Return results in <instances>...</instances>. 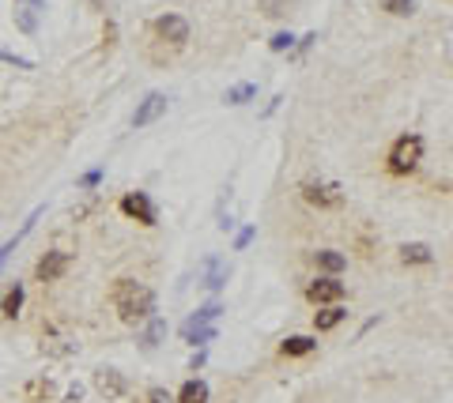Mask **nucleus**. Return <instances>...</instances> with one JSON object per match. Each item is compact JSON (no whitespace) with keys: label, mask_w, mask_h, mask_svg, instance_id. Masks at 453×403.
Returning a JSON list of instances; mask_svg holds the SVG:
<instances>
[{"label":"nucleus","mask_w":453,"mask_h":403,"mask_svg":"<svg viewBox=\"0 0 453 403\" xmlns=\"http://www.w3.org/2000/svg\"><path fill=\"white\" fill-rule=\"evenodd\" d=\"M279 102H284V95H276V98H272L269 106H264V113H261V117H272V113L279 110Z\"/></svg>","instance_id":"obj_35"},{"label":"nucleus","mask_w":453,"mask_h":403,"mask_svg":"<svg viewBox=\"0 0 453 403\" xmlns=\"http://www.w3.org/2000/svg\"><path fill=\"white\" fill-rule=\"evenodd\" d=\"M314 351H317L314 335H287V340L279 343V354H284V358H306V354H314Z\"/></svg>","instance_id":"obj_18"},{"label":"nucleus","mask_w":453,"mask_h":403,"mask_svg":"<svg viewBox=\"0 0 453 403\" xmlns=\"http://www.w3.org/2000/svg\"><path fill=\"white\" fill-rule=\"evenodd\" d=\"M0 64H11V68H23V72H31V68H34V61H31V57H19V53H4V49H0Z\"/></svg>","instance_id":"obj_28"},{"label":"nucleus","mask_w":453,"mask_h":403,"mask_svg":"<svg viewBox=\"0 0 453 403\" xmlns=\"http://www.w3.org/2000/svg\"><path fill=\"white\" fill-rule=\"evenodd\" d=\"M344 294H348V287L340 283V275H317L310 287H306V302L310 305H340Z\"/></svg>","instance_id":"obj_6"},{"label":"nucleus","mask_w":453,"mask_h":403,"mask_svg":"<svg viewBox=\"0 0 453 403\" xmlns=\"http://www.w3.org/2000/svg\"><path fill=\"white\" fill-rule=\"evenodd\" d=\"M344 320H348V309L344 305H322L314 313V328L317 332H332V328H340Z\"/></svg>","instance_id":"obj_16"},{"label":"nucleus","mask_w":453,"mask_h":403,"mask_svg":"<svg viewBox=\"0 0 453 403\" xmlns=\"http://www.w3.org/2000/svg\"><path fill=\"white\" fill-rule=\"evenodd\" d=\"M42 215H46V204H38V208H34V211H31V215H26V219H23V226H19V230L11 234V238L4 241V245H0V267L8 264V257H11V252H16V245H19V241H23L26 234H31V230H34V223L42 219Z\"/></svg>","instance_id":"obj_11"},{"label":"nucleus","mask_w":453,"mask_h":403,"mask_svg":"<svg viewBox=\"0 0 453 403\" xmlns=\"http://www.w3.org/2000/svg\"><path fill=\"white\" fill-rule=\"evenodd\" d=\"M204 362H208V351H204V347H196V351H193V358H189V373L204 369Z\"/></svg>","instance_id":"obj_32"},{"label":"nucleus","mask_w":453,"mask_h":403,"mask_svg":"<svg viewBox=\"0 0 453 403\" xmlns=\"http://www.w3.org/2000/svg\"><path fill=\"white\" fill-rule=\"evenodd\" d=\"M226 313V309H223V302H216V298H211V302H204L201 309H196V313H189V317H185V325L181 328H204V325H216V320Z\"/></svg>","instance_id":"obj_14"},{"label":"nucleus","mask_w":453,"mask_h":403,"mask_svg":"<svg viewBox=\"0 0 453 403\" xmlns=\"http://www.w3.org/2000/svg\"><path fill=\"white\" fill-rule=\"evenodd\" d=\"M16 26L23 34H38V11L26 4H16Z\"/></svg>","instance_id":"obj_23"},{"label":"nucleus","mask_w":453,"mask_h":403,"mask_svg":"<svg viewBox=\"0 0 453 403\" xmlns=\"http://www.w3.org/2000/svg\"><path fill=\"white\" fill-rule=\"evenodd\" d=\"M196 283H201L208 294H219L226 283H231V264H226L223 257H204L201 275H196Z\"/></svg>","instance_id":"obj_7"},{"label":"nucleus","mask_w":453,"mask_h":403,"mask_svg":"<svg viewBox=\"0 0 453 403\" xmlns=\"http://www.w3.org/2000/svg\"><path fill=\"white\" fill-rule=\"evenodd\" d=\"M397 252H401V264H412V267L416 264H434V249L427 245V241H404Z\"/></svg>","instance_id":"obj_15"},{"label":"nucleus","mask_w":453,"mask_h":403,"mask_svg":"<svg viewBox=\"0 0 453 403\" xmlns=\"http://www.w3.org/2000/svg\"><path fill=\"white\" fill-rule=\"evenodd\" d=\"M317 42V31H310V34H302V38H295V46H291V57H306L310 53V46Z\"/></svg>","instance_id":"obj_29"},{"label":"nucleus","mask_w":453,"mask_h":403,"mask_svg":"<svg viewBox=\"0 0 453 403\" xmlns=\"http://www.w3.org/2000/svg\"><path fill=\"white\" fill-rule=\"evenodd\" d=\"M166 106H170V98L163 95V91H148V95L140 98L136 113H132V128H148V125H155V121L166 113Z\"/></svg>","instance_id":"obj_8"},{"label":"nucleus","mask_w":453,"mask_h":403,"mask_svg":"<svg viewBox=\"0 0 453 403\" xmlns=\"http://www.w3.org/2000/svg\"><path fill=\"white\" fill-rule=\"evenodd\" d=\"M291 46H295V34H291V31H276L269 38V49L272 53H291Z\"/></svg>","instance_id":"obj_27"},{"label":"nucleus","mask_w":453,"mask_h":403,"mask_svg":"<svg viewBox=\"0 0 453 403\" xmlns=\"http://www.w3.org/2000/svg\"><path fill=\"white\" fill-rule=\"evenodd\" d=\"M95 388L106 399H121L129 392V381H125L121 369H95Z\"/></svg>","instance_id":"obj_10"},{"label":"nucleus","mask_w":453,"mask_h":403,"mask_svg":"<svg viewBox=\"0 0 453 403\" xmlns=\"http://www.w3.org/2000/svg\"><path fill=\"white\" fill-rule=\"evenodd\" d=\"M257 4H261V11H264L269 19H284L287 11H291V4H295V0H257Z\"/></svg>","instance_id":"obj_25"},{"label":"nucleus","mask_w":453,"mask_h":403,"mask_svg":"<svg viewBox=\"0 0 453 403\" xmlns=\"http://www.w3.org/2000/svg\"><path fill=\"white\" fill-rule=\"evenodd\" d=\"M87 4L95 8V11H106V0H87Z\"/></svg>","instance_id":"obj_36"},{"label":"nucleus","mask_w":453,"mask_h":403,"mask_svg":"<svg viewBox=\"0 0 453 403\" xmlns=\"http://www.w3.org/2000/svg\"><path fill=\"white\" fill-rule=\"evenodd\" d=\"M140 328H144V332H140V343H144V351H155V347L166 340V320L159 317V313H155V317H148V320H144Z\"/></svg>","instance_id":"obj_17"},{"label":"nucleus","mask_w":453,"mask_h":403,"mask_svg":"<svg viewBox=\"0 0 453 403\" xmlns=\"http://www.w3.org/2000/svg\"><path fill=\"white\" fill-rule=\"evenodd\" d=\"M216 226H219L223 234H231V230H234V219H231V215H223V211H219V223H216Z\"/></svg>","instance_id":"obj_34"},{"label":"nucleus","mask_w":453,"mask_h":403,"mask_svg":"<svg viewBox=\"0 0 453 403\" xmlns=\"http://www.w3.org/2000/svg\"><path fill=\"white\" fill-rule=\"evenodd\" d=\"M23 399L26 403H57V384L49 377H31L23 384Z\"/></svg>","instance_id":"obj_12"},{"label":"nucleus","mask_w":453,"mask_h":403,"mask_svg":"<svg viewBox=\"0 0 453 403\" xmlns=\"http://www.w3.org/2000/svg\"><path fill=\"white\" fill-rule=\"evenodd\" d=\"M378 4H382V11H389L397 19H408L416 11V0H378Z\"/></svg>","instance_id":"obj_24"},{"label":"nucleus","mask_w":453,"mask_h":403,"mask_svg":"<svg viewBox=\"0 0 453 403\" xmlns=\"http://www.w3.org/2000/svg\"><path fill=\"white\" fill-rule=\"evenodd\" d=\"M148 403H174V392H166L163 384H155L151 392H148Z\"/></svg>","instance_id":"obj_31"},{"label":"nucleus","mask_w":453,"mask_h":403,"mask_svg":"<svg viewBox=\"0 0 453 403\" xmlns=\"http://www.w3.org/2000/svg\"><path fill=\"white\" fill-rule=\"evenodd\" d=\"M299 193H302V200L306 204H314V208H322V211H337V208H344V189L340 185H332V181H302L299 185Z\"/></svg>","instance_id":"obj_4"},{"label":"nucleus","mask_w":453,"mask_h":403,"mask_svg":"<svg viewBox=\"0 0 453 403\" xmlns=\"http://www.w3.org/2000/svg\"><path fill=\"white\" fill-rule=\"evenodd\" d=\"M102 42H106V49L117 42V23H106V26H102Z\"/></svg>","instance_id":"obj_33"},{"label":"nucleus","mask_w":453,"mask_h":403,"mask_svg":"<svg viewBox=\"0 0 453 403\" xmlns=\"http://www.w3.org/2000/svg\"><path fill=\"white\" fill-rule=\"evenodd\" d=\"M102 178H106V170L102 166H95V170H87V173H79V193H95L99 185H102Z\"/></svg>","instance_id":"obj_26"},{"label":"nucleus","mask_w":453,"mask_h":403,"mask_svg":"<svg viewBox=\"0 0 453 403\" xmlns=\"http://www.w3.org/2000/svg\"><path fill=\"white\" fill-rule=\"evenodd\" d=\"M189 34H193V26H189L185 16H178V11H166V16L151 19V42L170 46V53H178V49L189 46Z\"/></svg>","instance_id":"obj_3"},{"label":"nucleus","mask_w":453,"mask_h":403,"mask_svg":"<svg viewBox=\"0 0 453 403\" xmlns=\"http://www.w3.org/2000/svg\"><path fill=\"white\" fill-rule=\"evenodd\" d=\"M110 302H114V313L132 328H140L148 317H155V290L148 283H140V279H117L110 290Z\"/></svg>","instance_id":"obj_1"},{"label":"nucleus","mask_w":453,"mask_h":403,"mask_svg":"<svg viewBox=\"0 0 453 403\" xmlns=\"http://www.w3.org/2000/svg\"><path fill=\"white\" fill-rule=\"evenodd\" d=\"M219 335V328L216 325H204V328H181V340L189 343V347H208L211 340Z\"/></svg>","instance_id":"obj_22"},{"label":"nucleus","mask_w":453,"mask_h":403,"mask_svg":"<svg viewBox=\"0 0 453 403\" xmlns=\"http://www.w3.org/2000/svg\"><path fill=\"white\" fill-rule=\"evenodd\" d=\"M423 136L419 132H404V136H397L389 155H385V170L393 173V178H408V173H416V166L423 163Z\"/></svg>","instance_id":"obj_2"},{"label":"nucleus","mask_w":453,"mask_h":403,"mask_svg":"<svg viewBox=\"0 0 453 403\" xmlns=\"http://www.w3.org/2000/svg\"><path fill=\"white\" fill-rule=\"evenodd\" d=\"M253 98H257V83H234V87H226V95H223L226 106H249Z\"/></svg>","instance_id":"obj_21"},{"label":"nucleus","mask_w":453,"mask_h":403,"mask_svg":"<svg viewBox=\"0 0 453 403\" xmlns=\"http://www.w3.org/2000/svg\"><path fill=\"white\" fill-rule=\"evenodd\" d=\"M314 264H317V272H325V275H340L344 267H348V257L337 249H317L314 252Z\"/></svg>","instance_id":"obj_19"},{"label":"nucleus","mask_w":453,"mask_h":403,"mask_svg":"<svg viewBox=\"0 0 453 403\" xmlns=\"http://www.w3.org/2000/svg\"><path fill=\"white\" fill-rule=\"evenodd\" d=\"M121 215L125 219H132V223H140V226H159V204L151 200V193H125L121 196Z\"/></svg>","instance_id":"obj_5"},{"label":"nucleus","mask_w":453,"mask_h":403,"mask_svg":"<svg viewBox=\"0 0 453 403\" xmlns=\"http://www.w3.org/2000/svg\"><path fill=\"white\" fill-rule=\"evenodd\" d=\"M69 264H72V257H69L64 249H49V252H42V257H38V264H34L38 283H57V279L69 272Z\"/></svg>","instance_id":"obj_9"},{"label":"nucleus","mask_w":453,"mask_h":403,"mask_svg":"<svg viewBox=\"0 0 453 403\" xmlns=\"http://www.w3.org/2000/svg\"><path fill=\"white\" fill-rule=\"evenodd\" d=\"M23 302H26V287L19 283V279H11L8 290H4V298H0V317H4V320H16L19 309H23Z\"/></svg>","instance_id":"obj_13"},{"label":"nucleus","mask_w":453,"mask_h":403,"mask_svg":"<svg viewBox=\"0 0 453 403\" xmlns=\"http://www.w3.org/2000/svg\"><path fill=\"white\" fill-rule=\"evenodd\" d=\"M253 238H257V226H242V230L234 234V252H242L253 245Z\"/></svg>","instance_id":"obj_30"},{"label":"nucleus","mask_w":453,"mask_h":403,"mask_svg":"<svg viewBox=\"0 0 453 403\" xmlns=\"http://www.w3.org/2000/svg\"><path fill=\"white\" fill-rule=\"evenodd\" d=\"M174 403H211V392H208V384L201 377H189V381L178 388Z\"/></svg>","instance_id":"obj_20"}]
</instances>
